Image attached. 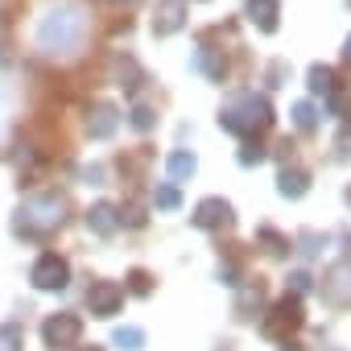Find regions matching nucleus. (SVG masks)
Returning a JSON list of instances; mask_svg holds the SVG:
<instances>
[{
    "mask_svg": "<svg viewBox=\"0 0 351 351\" xmlns=\"http://www.w3.org/2000/svg\"><path fill=\"white\" fill-rule=\"evenodd\" d=\"M128 293H136V298H149V293H153V277H149L145 269L128 273Z\"/></svg>",
    "mask_w": 351,
    "mask_h": 351,
    "instance_id": "5701e85b",
    "label": "nucleus"
},
{
    "mask_svg": "<svg viewBox=\"0 0 351 351\" xmlns=\"http://www.w3.org/2000/svg\"><path fill=\"white\" fill-rule=\"evenodd\" d=\"M343 54H347V62H351V38H347V50H343Z\"/></svg>",
    "mask_w": 351,
    "mask_h": 351,
    "instance_id": "7c9ffc66",
    "label": "nucleus"
},
{
    "mask_svg": "<svg viewBox=\"0 0 351 351\" xmlns=\"http://www.w3.org/2000/svg\"><path fill=\"white\" fill-rule=\"evenodd\" d=\"M112 343H116L120 351H141V347H145V330H141V326H116Z\"/></svg>",
    "mask_w": 351,
    "mask_h": 351,
    "instance_id": "6ab92c4d",
    "label": "nucleus"
},
{
    "mask_svg": "<svg viewBox=\"0 0 351 351\" xmlns=\"http://www.w3.org/2000/svg\"><path fill=\"white\" fill-rule=\"evenodd\" d=\"M83 34H87L83 13H79L75 5H58V9H50V13L42 17V25H38V46H42L46 54H75L79 42H83Z\"/></svg>",
    "mask_w": 351,
    "mask_h": 351,
    "instance_id": "f257e3e1",
    "label": "nucleus"
},
{
    "mask_svg": "<svg viewBox=\"0 0 351 351\" xmlns=\"http://www.w3.org/2000/svg\"><path fill=\"white\" fill-rule=\"evenodd\" d=\"M120 306H124V289H120L116 281H91V289H87V310H91L95 318H112V314H120Z\"/></svg>",
    "mask_w": 351,
    "mask_h": 351,
    "instance_id": "6e6552de",
    "label": "nucleus"
},
{
    "mask_svg": "<svg viewBox=\"0 0 351 351\" xmlns=\"http://www.w3.org/2000/svg\"><path fill=\"white\" fill-rule=\"evenodd\" d=\"M219 281H223V285H240V281H236V265H219Z\"/></svg>",
    "mask_w": 351,
    "mask_h": 351,
    "instance_id": "c85d7f7f",
    "label": "nucleus"
},
{
    "mask_svg": "<svg viewBox=\"0 0 351 351\" xmlns=\"http://www.w3.org/2000/svg\"><path fill=\"white\" fill-rule=\"evenodd\" d=\"M310 91L314 95H335L339 91V79L330 66H310Z\"/></svg>",
    "mask_w": 351,
    "mask_h": 351,
    "instance_id": "f3484780",
    "label": "nucleus"
},
{
    "mask_svg": "<svg viewBox=\"0 0 351 351\" xmlns=\"http://www.w3.org/2000/svg\"><path fill=\"white\" fill-rule=\"evenodd\" d=\"M256 161H265V149H261V141H248L240 149V165H256Z\"/></svg>",
    "mask_w": 351,
    "mask_h": 351,
    "instance_id": "bb28decb",
    "label": "nucleus"
},
{
    "mask_svg": "<svg viewBox=\"0 0 351 351\" xmlns=\"http://www.w3.org/2000/svg\"><path fill=\"white\" fill-rule=\"evenodd\" d=\"M79 351H104V347H79Z\"/></svg>",
    "mask_w": 351,
    "mask_h": 351,
    "instance_id": "2f4dec72",
    "label": "nucleus"
},
{
    "mask_svg": "<svg viewBox=\"0 0 351 351\" xmlns=\"http://www.w3.org/2000/svg\"><path fill=\"white\" fill-rule=\"evenodd\" d=\"M277 191H281L285 199H302V195L310 191V178H306L302 169H289V165H285V169L277 173Z\"/></svg>",
    "mask_w": 351,
    "mask_h": 351,
    "instance_id": "2eb2a0df",
    "label": "nucleus"
},
{
    "mask_svg": "<svg viewBox=\"0 0 351 351\" xmlns=\"http://www.w3.org/2000/svg\"><path fill=\"white\" fill-rule=\"evenodd\" d=\"M347 207H351V186H347Z\"/></svg>",
    "mask_w": 351,
    "mask_h": 351,
    "instance_id": "473e14b6",
    "label": "nucleus"
},
{
    "mask_svg": "<svg viewBox=\"0 0 351 351\" xmlns=\"http://www.w3.org/2000/svg\"><path fill=\"white\" fill-rule=\"evenodd\" d=\"M289 289H293V298L306 293L310 289V273H289Z\"/></svg>",
    "mask_w": 351,
    "mask_h": 351,
    "instance_id": "cd10ccee",
    "label": "nucleus"
},
{
    "mask_svg": "<svg viewBox=\"0 0 351 351\" xmlns=\"http://www.w3.org/2000/svg\"><path fill=\"white\" fill-rule=\"evenodd\" d=\"M293 124H298V132H314L318 128V108L314 104H293Z\"/></svg>",
    "mask_w": 351,
    "mask_h": 351,
    "instance_id": "aec40b11",
    "label": "nucleus"
},
{
    "mask_svg": "<svg viewBox=\"0 0 351 351\" xmlns=\"http://www.w3.org/2000/svg\"><path fill=\"white\" fill-rule=\"evenodd\" d=\"M298 248H302L306 256H314V252H322V248H326V240H322L318 232H302V236H298Z\"/></svg>",
    "mask_w": 351,
    "mask_h": 351,
    "instance_id": "393cba45",
    "label": "nucleus"
},
{
    "mask_svg": "<svg viewBox=\"0 0 351 351\" xmlns=\"http://www.w3.org/2000/svg\"><path fill=\"white\" fill-rule=\"evenodd\" d=\"M153 203H157L161 211H178V207H182V195H178V186H157V191H153Z\"/></svg>",
    "mask_w": 351,
    "mask_h": 351,
    "instance_id": "4be33fe9",
    "label": "nucleus"
},
{
    "mask_svg": "<svg viewBox=\"0 0 351 351\" xmlns=\"http://www.w3.org/2000/svg\"><path fill=\"white\" fill-rule=\"evenodd\" d=\"M256 240L265 244V252H269V256H285V252H289V240H285V236H277L273 228H261V232H256Z\"/></svg>",
    "mask_w": 351,
    "mask_h": 351,
    "instance_id": "412c9836",
    "label": "nucleus"
},
{
    "mask_svg": "<svg viewBox=\"0 0 351 351\" xmlns=\"http://www.w3.org/2000/svg\"><path fill=\"white\" fill-rule=\"evenodd\" d=\"M29 281H34L38 289H46V293L66 289V281H71V265H66L58 252H42L38 265H34V273H29Z\"/></svg>",
    "mask_w": 351,
    "mask_h": 351,
    "instance_id": "423d86ee",
    "label": "nucleus"
},
{
    "mask_svg": "<svg viewBox=\"0 0 351 351\" xmlns=\"http://www.w3.org/2000/svg\"><path fill=\"white\" fill-rule=\"evenodd\" d=\"M306 322V314H302V302L293 298V293H285L269 314H265V322H261V330L269 335V339H289L298 326Z\"/></svg>",
    "mask_w": 351,
    "mask_h": 351,
    "instance_id": "20e7f679",
    "label": "nucleus"
},
{
    "mask_svg": "<svg viewBox=\"0 0 351 351\" xmlns=\"http://www.w3.org/2000/svg\"><path fill=\"white\" fill-rule=\"evenodd\" d=\"M322 298L330 306H351V256L335 261L326 273H322Z\"/></svg>",
    "mask_w": 351,
    "mask_h": 351,
    "instance_id": "0eeeda50",
    "label": "nucleus"
},
{
    "mask_svg": "<svg viewBox=\"0 0 351 351\" xmlns=\"http://www.w3.org/2000/svg\"><path fill=\"white\" fill-rule=\"evenodd\" d=\"M62 223H66V199L58 191L25 199L21 211H17V232L21 236H46V232H54Z\"/></svg>",
    "mask_w": 351,
    "mask_h": 351,
    "instance_id": "7ed1b4c3",
    "label": "nucleus"
},
{
    "mask_svg": "<svg viewBox=\"0 0 351 351\" xmlns=\"http://www.w3.org/2000/svg\"><path fill=\"white\" fill-rule=\"evenodd\" d=\"M116 124H120V112H116L112 104H95V108H91V120H87V132H91L95 141H104V136L116 132Z\"/></svg>",
    "mask_w": 351,
    "mask_h": 351,
    "instance_id": "9b49d317",
    "label": "nucleus"
},
{
    "mask_svg": "<svg viewBox=\"0 0 351 351\" xmlns=\"http://www.w3.org/2000/svg\"><path fill=\"white\" fill-rule=\"evenodd\" d=\"M0 351H21V326L17 322L0 326Z\"/></svg>",
    "mask_w": 351,
    "mask_h": 351,
    "instance_id": "b1692460",
    "label": "nucleus"
},
{
    "mask_svg": "<svg viewBox=\"0 0 351 351\" xmlns=\"http://www.w3.org/2000/svg\"><path fill=\"white\" fill-rule=\"evenodd\" d=\"M165 169H169V178L173 182H182V178H191V173L199 169V161H195V153H169V161H165Z\"/></svg>",
    "mask_w": 351,
    "mask_h": 351,
    "instance_id": "dca6fc26",
    "label": "nucleus"
},
{
    "mask_svg": "<svg viewBox=\"0 0 351 351\" xmlns=\"http://www.w3.org/2000/svg\"><path fill=\"white\" fill-rule=\"evenodd\" d=\"M186 25V5L182 0H157V17H153V34L157 38H169Z\"/></svg>",
    "mask_w": 351,
    "mask_h": 351,
    "instance_id": "9d476101",
    "label": "nucleus"
},
{
    "mask_svg": "<svg viewBox=\"0 0 351 351\" xmlns=\"http://www.w3.org/2000/svg\"><path fill=\"white\" fill-rule=\"evenodd\" d=\"M79 335H83V318L79 314H50L46 322H42V339H46V347L50 351H66V347H75L79 343Z\"/></svg>",
    "mask_w": 351,
    "mask_h": 351,
    "instance_id": "39448f33",
    "label": "nucleus"
},
{
    "mask_svg": "<svg viewBox=\"0 0 351 351\" xmlns=\"http://www.w3.org/2000/svg\"><path fill=\"white\" fill-rule=\"evenodd\" d=\"M87 228H91L95 236H112V232L120 228V211H116L112 203H95V207L87 211Z\"/></svg>",
    "mask_w": 351,
    "mask_h": 351,
    "instance_id": "f8f14e48",
    "label": "nucleus"
},
{
    "mask_svg": "<svg viewBox=\"0 0 351 351\" xmlns=\"http://www.w3.org/2000/svg\"><path fill=\"white\" fill-rule=\"evenodd\" d=\"M219 124H223L228 132L256 136V132H265V128L273 124V108H269L265 95H256V91H240V95L219 112Z\"/></svg>",
    "mask_w": 351,
    "mask_h": 351,
    "instance_id": "f03ea898",
    "label": "nucleus"
},
{
    "mask_svg": "<svg viewBox=\"0 0 351 351\" xmlns=\"http://www.w3.org/2000/svg\"><path fill=\"white\" fill-rule=\"evenodd\" d=\"M281 351H302V347H298V343H285V347H281Z\"/></svg>",
    "mask_w": 351,
    "mask_h": 351,
    "instance_id": "c756f323",
    "label": "nucleus"
},
{
    "mask_svg": "<svg viewBox=\"0 0 351 351\" xmlns=\"http://www.w3.org/2000/svg\"><path fill=\"white\" fill-rule=\"evenodd\" d=\"M132 128H141V132H149V128H153V108H145V104H136V108H132Z\"/></svg>",
    "mask_w": 351,
    "mask_h": 351,
    "instance_id": "a878e982",
    "label": "nucleus"
},
{
    "mask_svg": "<svg viewBox=\"0 0 351 351\" xmlns=\"http://www.w3.org/2000/svg\"><path fill=\"white\" fill-rule=\"evenodd\" d=\"M195 66H199L207 79H215V83H223V75H228V58H223L219 50H211V46H199V54H195Z\"/></svg>",
    "mask_w": 351,
    "mask_h": 351,
    "instance_id": "4468645a",
    "label": "nucleus"
},
{
    "mask_svg": "<svg viewBox=\"0 0 351 351\" xmlns=\"http://www.w3.org/2000/svg\"><path fill=\"white\" fill-rule=\"evenodd\" d=\"M261 298H265V293H261V285H240V298H236V314H240V318H256L252 310L261 306Z\"/></svg>",
    "mask_w": 351,
    "mask_h": 351,
    "instance_id": "a211bd4d",
    "label": "nucleus"
},
{
    "mask_svg": "<svg viewBox=\"0 0 351 351\" xmlns=\"http://www.w3.org/2000/svg\"><path fill=\"white\" fill-rule=\"evenodd\" d=\"M248 17H252V25H261L265 34H273L277 17H281V5H277V0H248Z\"/></svg>",
    "mask_w": 351,
    "mask_h": 351,
    "instance_id": "ddd939ff",
    "label": "nucleus"
},
{
    "mask_svg": "<svg viewBox=\"0 0 351 351\" xmlns=\"http://www.w3.org/2000/svg\"><path fill=\"white\" fill-rule=\"evenodd\" d=\"M195 228H203V232H219V228H232V203L228 199H203L199 207H195Z\"/></svg>",
    "mask_w": 351,
    "mask_h": 351,
    "instance_id": "1a4fd4ad",
    "label": "nucleus"
}]
</instances>
